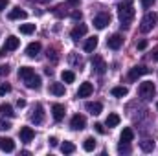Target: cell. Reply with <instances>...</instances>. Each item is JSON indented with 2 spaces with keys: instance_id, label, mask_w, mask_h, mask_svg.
Masks as SVG:
<instances>
[{
  "instance_id": "1",
  "label": "cell",
  "mask_w": 158,
  "mask_h": 156,
  "mask_svg": "<svg viewBox=\"0 0 158 156\" xmlns=\"http://www.w3.org/2000/svg\"><path fill=\"white\" fill-rule=\"evenodd\" d=\"M118 17L121 22V28H129L132 18H134V4L132 0H123L121 4H118Z\"/></svg>"
},
{
  "instance_id": "2",
  "label": "cell",
  "mask_w": 158,
  "mask_h": 156,
  "mask_svg": "<svg viewBox=\"0 0 158 156\" xmlns=\"http://www.w3.org/2000/svg\"><path fill=\"white\" fill-rule=\"evenodd\" d=\"M158 24V15L156 13H145V17L140 22V31L142 33H149L153 31V28Z\"/></svg>"
},
{
  "instance_id": "3",
  "label": "cell",
  "mask_w": 158,
  "mask_h": 156,
  "mask_svg": "<svg viewBox=\"0 0 158 156\" xmlns=\"http://www.w3.org/2000/svg\"><path fill=\"white\" fill-rule=\"evenodd\" d=\"M138 92H140V97L142 99H153V96H155V92H156V88H155V83L153 81H145V83H142L140 84V88H138Z\"/></svg>"
},
{
  "instance_id": "4",
  "label": "cell",
  "mask_w": 158,
  "mask_h": 156,
  "mask_svg": "<svg viewBox=\"0 0 158 156\" xmlns=\"http://www.w3.org/2000/svg\"><path fill=\"white\" fill-rule=\"evenodd\" d=\"M92 70H94L98 76H103V74L107 72V63H105V59H103L101 55L92 57Z\"/></svg>"
},
{
  "instance_id": "5",
  "label": "cell",
  "mask_w": 158,
  "mask_h": 156,
  "mask_svg": "<svg viewBox=\"0 0 158 156\" xmlns=\"http://www.w3.org/2000/svg\"><path fill=\"white\" fill-rule=\"evenodd\" d=\"M109 24H110V15H109V13L101 11V13H98V15L94 17V26H96L98 30H103V28H107Z\"/></svg>"
},
{
  "instance_id": "6",
  "label": "cell",
  "mask_w": 158,
  "mask_h": 156,
  "mask_svg": "<svg viewBox=\"0 0 158 156\" xmlns=\"http://www.w3.org/2000/svg\"><path fill=\"white\" fill-rule=\"evenodd\" d=\"M30 119H31V123H35V125H40V123L44 121V109H42L40 103H37V105L33 107V112H31Z\"/></svg>"
},
{
  "instance_id": "7",
  "label": "cell",
  "mask_w": 158,
  "mask_h": 156,
  "mask_svg": "<svg viewBox=\"0 0 158 156\" xmlns=\"http://www.w3.org/2000/svg\"><path fill=\"white\" fill-rule=\"evenodd\" d=\"M151 70L147 68V66H134V68H131V72H129V81H136L138 77H142V76H145V74H149Z\"/></svg>"
},
{
  "instance_id": "8",
  "label": "cell",
  "mask_w": 158,
  "mask_h": 156,
  "mask_svg": "<svg viewBox=\"0 0 158 156\" xmlns=\"http://www.w3.org/2000/svg\"><path fill=\"white\" fill-rule=\"evenodd\" d=\"M70 127H72L74 130H83V129L86 127V119H85V116H81V114L72 116V119H70Z\"/></svg>"
},
{
  "instance_id": "9",
  "label": "cell",
  "mask_w": 158,
  "mask_h": 156,
  "mask_svg": "<svg viewBox=\"0 0 158 156\" xmlns=\"http://www.w3.org/2000/svg\"><path fill=\"white\" fill-rule=\"evenodd\" d=\"M86 31H88L86 24H77V26H74V28H72V31H70V37H72L74 40H79L83 35H86Z\"/></svg>"
},
{
  "instance_id": "10",
  "label": "cell",
  "mask_w": 158,
  "mask_h": 156,
  "mask_svg": "<svg viewBox=\"0 0 158 156\" xmlns=\"http://www.w3.org/2000/svg\"><path fill=\"white\" fill-rule=\"evenodd\" d=\"M107 46H109L110 50H119V48L123 46V37H121L119 33H114L112 37L107 39Z\"/></svg>"
},
{
  "instance_id": "11",
  "label": "cell",
  "mask_w": 158,
  "mask_h": 156,
  "mask_svg": "<svg viewBox=\"0 0 158 156\" xmlns=\"http://www.w3.org/2000/svg\"><path fill=\"white\" fill-rule=\"evenodd\" d=\"M85 109H86L92 116H99L101 110H103V105H101L99 101H88V103L85 105Z\"/></svg>"
},
{
  "instance_id": "12",
  "label": "cell",
  "mask_w": 158,
  "mask_h": 156,
  "mask_svg": "<svg viewBox=\"0 0 158 156\" xmlns=\"http://www.w3.org/2000/svg\"><path fill=\"white\" fill-rule=\"evenodd\" d=\"M19 46H20V39H17L15 35H9V37L6 39L4 50H6V51H15V50H17Z\"/></svg>"
},
{
  "instance_id": "13",
  "label": "cell",
  "mask_w": 158,
  "mask_h": 156,
  "mask_svg": "<svg viewBox=\"0 0 158 156\" xmlns=\"http://www.w3.org/2000/svg\"><path fill=\"white\" fill-rule=\"evenodd\" d=\"M33 138H35V132H33L31 127H22V129H20V142L30 143Z\"/></svg>"
},
{
  "instance_id": "14",
  "label": "cell",
  "mask_w": 158,
  "mask_h": 156,
  "mask_svg": "<svg viewBox=\"0 0 158 156\" xmlns=\"http://www.w3.org/2000/svg\"><path fill=\"white\" fill-rule=\"evenodd\" d=\"M92 92H94V86H92V83H83L81 86H79L77 90V97H88V96H92Z\"/></svg>"
},
{
  "instance_id": "15",
  "label": "cell",
  "mask_w": 158,
  "mask_h": 156,
  "mask_svg": "<svg viewBox=\"0 0 158 156\" xmlns=\"http://www.w3.org/2000/svg\"><path fill=\"white\" fill-rule=\"evenodd\" d=\"M0 149L4 151V153H13L15 151V142L11 140V138H0Z\"/></svg>"
},
{
  "instance_id": "16",
  "label": "cell",
  "mask_w": 158,
  "mask_h": 156,
  "mask_svg": "<svg viewBox=\"0 0 158 156\" xmlns=\"http://www.w3.org/2000/svg\"><path fill=\"white\" fill-rule=\"evenodd\" d=\"M52 114H53V119L59 123V121H63V117H64V107L61 105V103H55L53 107H52Z\"/></svg>"
},
{
  "instance_id": "17",
  "label": "cell",
  "mask_w": 158,
  "mask_h": 156,
  "mask_svg": "<svg viewBox=\"0 0 158 156\" xmlns=\"http://www.w3.org/2000/svg\"><path fill=\"white\" fill-rule=\"evenodd\" d=\"M7 17H9V20H20V18H26L28 13H26L24 9H20V7H13Z\"/></svg>"
},
{
  "instance_id": "18",
  "label": "cell",
  "mask_w": 158,
  "mask_h": 156,
  "mask_svg": "<svg viewBox=\"0 0 158 156\" xmlns=\"http://www.w3.org/2000/svg\"><path fill=\"white\" fill-rule=\"evenodd\" d=\"M40 83H42V81H40V77L37 76V74H33L31 77H28L26 81H24V84H26L28 88H35V90L40 88Z\"/></svg>"
},
{
  "instance_id": "19",
  "label": "cell",
  "mask_w": 158,
  "mask_h": 156,
  "mask_svg": "<svg viewBox=\"0 0 158 156\" xmlns=\"http://www.w3.org/2000/svg\"><path fill=\"white\" fill-rule=\"evenodd\" d=\"M40 51V42H31V44H28V48H26V55L28 57H37Z\"/></svg>"
},
{
  "instance_id": "20",
  "label": "cell",
  "mask_w": 158,
  "mask_h": 156,
  "mask_svg": "<svg viewBox=\"0 0 158 156\" xmlns=\"http://www.w3.org/2000/svg\"><path fill=\"white\" fill-rule=\"evenodd\" d=\"M64 84L63 83H52L50 84V94H53V96H64Z\"/></svg>"
},
{
  "instance_id": "21",
  "label": "cell",
  "mask_w": 158,
  "mask_h": 156,
  "mask_svg": "<svg viewBox=\"0 0 158 156\" xmlns=\"http://www.w3.org/2000/svg\"><path fill=\"white\" fill-rule=\"evenodd\" d=\"M119 140H121V142H125V143H131V142L134 140V132H132V129H131V127H125V129L121 130Z\"/></svg>"
},
{
  "instance_id": "22",
  "label": "cell",
  "mask_w": 158,
  "mask_h": 156,
  "mask_svg": "<svg viewBox=\"0 0 158 156\" xmlns=\"http://www.w3.org/2000/svg\"><path fill=\"white\" fill-rule=\"evenodd\" d=\"M33 74H35V70L30 68V66H22V68H19V77L22 79V81H26L28 77H31Z\"/></svg>"
},
{
  "instance_id": "23",
  "label": "cell",
  "mask_w": 158,
  "mask_h": 156,
  "mask_svg": "<svg viewBox=\"0 0 158 156\" xmlns=\"http://www.w3.org/2000/svg\"><path fill=\"white\" fill-rule=\"evenodd\" d=\"M105 125H107L109 129L118 127V125H119V116H118V114H114V112H112V114H109V116H107V121H105Z\"/></svg>"
},
{
  "instance_id": "24",
  "label": "cell",
  "mask_w": 158,
  "mask_h": 156,
  "mask_svg": "<svg viewBox=\"0 0 158 156\" xmlns=\"http://www.w3.org/2000/svg\"><path fill=\"white\" fill-rule=\"evenodd\" d=\"M83 149H85L86 153H92V151L96 149V140H94L92 136L85 138V142H83Z\"/></svg>"
},
{
  "instance_id": "25",
  "label": "cell",
  "mask_w": 158,
  "mask_h": 156,
  "mask_svg": "<svg viewBox=\"0 0 158 156\" xmlns=\"http://www.w3.org/2000/svg\"><path fill=\"white\" fill-rule=\"evenodd\" d=\"M0 114H2V116H7V117H13V116H15L13 107H11L9 103H2V105H0Z\"/></svg>"
},
{
  "instance_id": "26",
  "label": "cell",
  "mask_w": 158,
  "mask_h": 156,
  "mask_svg": "<svg viewBox=\"0 0 158 156\" xmlns=\"http://www.w3.org/2000/svg\"><path fill=\"white\" fill-rule=\"evenodd\" d=\"M98 48V37L94 35V37H90V39H86L85 42V51H94Z\"/></svg>"
},
{
  "instance_id": "27",
  "label": "cell",
  "mask_w": 158,
  "mask_h": 156,
  "mask_svg": "<svg viewBox=\"0 0 158 156\" xmlns=\"http://www.w3.org/2000/svg\"><path fill=\"white\" fill-rule=\"evenodd\" d=\"M110 94H112L114 97H123V96L129 94V88H127V86H114V88L110 90Z\"/></svg>"
},
{
  "instance_id": "28",
  "label": "cell",
  "mask_w": 158,
  "mask_h": 156,
  "mask_svg": "<svg viewBox=\"0 0 158 156\" xmlns=\"http://www.w3.org/2000/svg\"><path fill=\"white\" fill-rule=\"evenodd\" d=\"M140 147H142L143 153H153V149H155V142H153V140H143V142H140Z\"/></svg>"
},
{
  "instance_id": "29",
  "label": "cell",
  "mask_w": 158,
  "mask_h": 156,
  "mask_svg": "<svg viewBox=\"0 0 158 156\" xmlns=\"http://www.w3.org/2000/svg\"><path fill=\"white\" fill-rule=\"evenodd\" d=\"M61 79H63L64 83H74V81H76V74H74L72 70H64V72L61 74Z\"/></svg>"
},
{
  "instance_id": "30",
  "label": "cell",
  "mask_w": 158,
  "mask_h": 156,
  "mask_svg": "<svg viewBox=\"0 0 158 156\" xmlns=\"http://www.w3.org/2000/svg\"><path fill=\"white\" fill-rule=\"evenodd\" d=\"M20 33H24V35H31L33 31H35V24H20Z\"/></svg>"
},
{
  "instance_id": "31",
  "label": "cell",
  "mask_w": 158,
  "mask_h": 156,
  "mask_svg": "<svg viewBox=\"0 0 158 156\" xmlns=\"http://www.w3.org/2000/svg\"><path fill=\"white\" fill-rule=\"evenodd\" d=\"M61 151H63L64 154H72V153L76 151V145H74L72 142H64V143L61 145Z\"/></svg>"
},
{
  "instance_id": "32",
  "label": "cell",
  "mask_w": 158,
  "mask_h": 156,
  "mask_svg": "<svg viewBox=\"0 0 158 156\" xmlns=\"http://www.w3.org/2000/svg\"><path fill=\"white\" fill-rule=\"evenodd\" d=\"M118 153L119 154H131V143L121 142V143L118 145Z\"/></svg>"
},
{
  "instance_id": "33",
  "label": "cell",
  "mask_w": 158,
  "mask_h": 156,
  "mask_svg": "<svg viewBox=\"0 0 158 156\" xmlns=\"http://www.w3.org/2000/svg\"><path fill=\"white\" fill-rule=\"evenodd\" d=\"M70 63H72V64H76V66H79V68L83 66V59L77 57V53H72V55H70Z\"/></svg>"
},
{
  "instance_id": "34",
  "label": "cell",
  "mask_w": 158,
  "mask_h": 156,
  "mask_svg": "<svg viewBox=\"0 0 158 156\" xmlns=\"http://www.w3.org/2000/svg\"><path fill=\"white\" fill-rule=\"evenodd\" d=\"M11 92V84H0V96H6V94H9Z\"/></svg>"
},
{
  "instance_id": "35",
  "label": "cell",
  "mask_w": 158,
  "mask_h": 156,
  "mask_svg": "<svg viewBox=\"0 0 158 156\" xmlns=\"http://www.w3.org/2000/svg\"><path fill=\"white\" fill-rule=\"evenodd\" d=\"M48 59H52V61H53V63H55V61H57V59H59V55H57V51H55V50H53V48H52V50H50V48H48Z\"/></svg>"
},
{
  "instance_id": "36",
  "label": "cell",
  "mask_w": 158,
  "mask_h": 156,
  "mask_svg": "<svg viewBox=\"0 0 158 156\" xmlns=\"http://www.w3.org/2000/svg\"><path fill=\"white\" fill-rule=\"evenodd\" d=\"M9 129H11V123L6 119H0V130H9Z\"/></svg>"
},
{
  "instance_id": "37",
  "label": "cell",
  "mask_w": 158,
  "mask_h": 156,
  "mask_svg": "<svg viewBox=\"0 0 158 156\" xmlns=\"http://www.w3.org/2000/svg\"><path fill=\"white\" fill-rule=\"evenodd\" d=\"M7 74H9V66L7 64H0V77H4Z\"/></svg>"
},
{
  "instance_id": "38",
  "label": "cell",
  "mask_w": 158,
  "mask_h": 156,
  "mask_svg": "<svg viewBox=\"0 0 158 156\" xmlns=\"http://www.w3.org/2000/svg\"><path fill=\"white\" fill-rule=\"evenodd\" d=\"M94 129H96L99 134H105V127H103L101 123H96V125H94Z\"/></svg>"
},
{
  "instance_id": "39",
  "label": "cell",
  "mask_w": 158,
  "mask_h": 156,
  "mask_svg": "<svg viewBox=\"0 0 158 156\" xmlns=\"http://www.w3.org/2000/svg\"><path fill=\"white\" fill-rule=\"evenodd\" d=\"M153 2H155V0H142V6H143V9H149V7L153 6Z\"/></svg>"
},
{
  "instance_id": "40",
  "label": "cell",
  "mask_w": 158,
  "mask_h": 156,
  "mask_svg": "<svg viewBox=\"0 0 158 156\" xmlns=\"http://www.w3.org/2000/svg\"><path fill=\"white\" fill-rule=\"evenodd\" d=\"M48 142H50V145H52V147H57V145H59V140H57L55 136H52V138H50Z\"/></svg>"
},
{
  "instance_id": "41",
  "label": "cell",
  "mask_w": 158,
  "mask_h": 156,
  "mask_svg": "<svg viewBox=\"0 0 158 156\" xmlns=\"http://www.w3.org/2000/svg\"><path fill=\"white\" fill-rule=\"evenodd\" d=\"M81 17H83L81 11H74V13H72V18H74V20H81Z\"/></svg>"
},
{
  "instance_id": "42",
  "label": "cell",
  "mask_w": 158,
  "mask_h": 156,
  "mask_svg": "<svg viewBox=\"0 0 158 156\" xmlns=\"http://www.w3.org/2000/svg\"><path fill=\"white\" fill-rule=\"evenodd\" d=\"M145 48H147V40L145 39L140 40V42H138V50H145Z\"/></svg>"
},
{
  "instance_id": "43",
  "label": "cell",
  "mask_w": 158,
  "mask_h": 156,
  "mask_svg": "<svg viewBox=\"0 0 158 156\" xmlns=\"http://www.w3.org/2000/svg\"><path fill=\"white\" fill-rule=\"evenodd\" d=\"M7 7V0H0V11H4Z\"/></svg>"
},
{
  "instance_id": "44",
  "label": "cell",
  "mask_w": 158,
  "mask_h": 156,
  "mask_svg": "<svg viewBox=\"0 0 158 156\" xmlns=\"http://www.w3.org/2000/svg\"><path fill=\"white\" fill-rule=\"evenodd\" d=\"M151 59H153V61H158V48H156V50H153V53H151Z\"/></svg>"
},
{
  "instance_id": "45",
  "label": "cell",
  "mask_w": 158,
  "mask_h": 156,
  "mask_svg": "<svg viewBox=\"0 0 158 156\" xmlns=\"http://www.w3.org/2000/svg\"><path fill=\"white\" fill-rule=\"evenodd\" d=\"M17 107H20V109L26 107V101H24V99H19V101H17Z\"/></svg>"
},
{
  "instance_id": "46",
  "label": "cell",
  "mask_w": 158,
  "mask_h": 156,
  "mask_svg": "<svg viewBox=\"0 0 158 156\" xmlns=\"http://www.w3.org/2000/svg\"><path fill=\"white\" fill-rule=\"evenodd\" d=\"M79 0H68V6H77Z\"/></svg>"
},
{
  "instance_id": "47",
  "label": "cell",
  "mask_w": 158,
  "mask_h": 156,
  "mask_svg": "<svg viewBox=\"0 0 158 156\" xmlns=\"http://www.w3.org/2000/svg\"><path fill=\"white\" fill-rule=\"evenodd\" d=\"M44 74H46V76H52V74H53V70H52V68H46V70H44Z\"/></svg>"
},
{
  "instance_id": "48",
  "label": "cell",
  "mask_w": 158,
  "mask_h": 156,
  "mask_svg": "<svg viewBox=\"0 0 158 156\" xmlns=\"http://www.w3.org/2000/svg\"><path fill=\"white\" fill-rule=\"evenodd\" d=\"M4 53H6V50H4V48H2V50H0V57H2V55H4Z\"/></svg>"
},
{
  "instance_id": "49",
  "label": "cell",
  "mask_w": 158,
  "mask_h": 156,
  "mask_svg": "<svg viewBox=\"0 0 158 156\" xmlns=\"http://www.w3.org/2000/svg\"><path fill=\"white\" fill-rule=\"evenodd\" d=\"M156 109H158V103H156Z\"/></svg>"
}]
</instances>
